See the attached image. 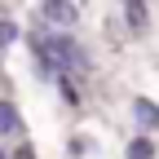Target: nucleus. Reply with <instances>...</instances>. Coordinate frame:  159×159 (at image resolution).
I'll return each mask as SVG.
<instances>
[{
	"label": "nucleus",
	"mask_w": 159,
	"mask_h": 159,
	"mask_svg": "<svg viewBox=\"0 0 159 159\" xmlns=\"http://www.w3.org/2000/svg\"><path fill=\"white\" fill-rule=\"evenodd\" d=\"M124 159H155V142H150V133H137V137H128Z\"/></svg>",
	"instance_id": "obj_4"
},
{
	"label": "nucleus",
	"mask_w": 159,
	"mask_h": 159,
	"mask_svg": "<svg viewBox=\"0 0 159 159\" xmlns=\"http://www.w3.org/2000/svg\"><path fill=\"white\" fill-rule=\"evenodd\" d=\"M22 133H27V124H22V115H18L13 97H0V137H9V142H22Z\"/></svg>",
	"instance_id": "obj_2"
},
{
	"label": "nucleus",
	"mask_w": 159,
	"mask_h": 159,
	"mask_svg": "<svg viewBox=\"0 0 159 159\" xmlns=\"http://www.w3.org/2000/svg\"><path fill=\"white\" fill-rule=\"evenodd\" d=\"M0 159H13V155H9V150H0Z\"/></svg>",
	"instance_id": "obj_8"
},
{
	"label": "nucleus",
	"mask_w": 159,
	"mask_h": 159,
	"mask_svg": "<svg viewBox=\"0 0 159 159\" xmlns=\"http://www.w3.org/2000/svg\"><path fill=\"white\" fill-rule=\"evenodd\" d=\"M40 18H44L49 27L66 31V27H75V5L71 0H40Z\"/></svg>",
	"instance_id": "obj_1"
},
{
	"label": "nucleus",
	"mask_w": 159,
	"mask_h": 159,
	"mask_svg": "<svg viewBox=\"0 0 159 159\" xmlns=\"http://www.w3.org/2000/svg\"><path fill=\"white\" fill-rule=\"evenodd\" d=\"M128 5H142V0H124V9H128Z\"/></svg>",
	"instance_id": "obj_7"
},
{
	"label": "nucleus",
	"mask_w": 159,
	"mask_h": 159,
	"mask_svg": "<svg viewBox=\"0 0 159 159\" xmlns=\"http://www.w3.org/2000/svg\"><path fill=\"white\" fill-rule=\"evenodd\" d=\"M133 119L142 124V133H159V106L150 97H133Z\"/></svg>",
	"instance_id": "obj_3"
},
{
	"label": "nucleus",
	"mask_w": 159,
	"mask_h": 159,
	"mask_svg": "<svg viewBox=\"0 0 159 159\" xmlns=\"http://www.w3.org/2000/svg\"><path fill=\"white\" fill-rule=\"evenodd\" d=\"M13 40H18V27L9 22V18H0V49H5V44H13Z\"/></svg>",
	"instance_id": "obj_6"
},
{
	"label": "nucleus",
	"mask_w": 159,
	"mask_h": 159,
	"mask_svg": "<svg viewBox=\"0 0 159 159\" xmlns=\"http://www.w3.org/2000/svg\"><path fill=\"white\" fill-rule=\"evenodd\" d=\"M89 150H93L89 137H71V142H66V155H75V159H80V155H89Z\"/></svg>",
	"instance_id": "obj_5"
}]
</instances>
